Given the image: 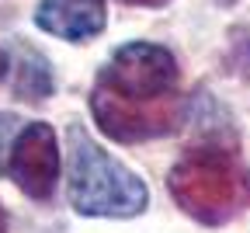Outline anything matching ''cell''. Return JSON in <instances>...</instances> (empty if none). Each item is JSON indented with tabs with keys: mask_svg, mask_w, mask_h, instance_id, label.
Masks as SVG:
<instances>
[{
	"mask_svg": "<svg viewBox=\"0 0 250 233\" xmlns=\"http://www.w3.org/2000/svg\"><path fill=\"white\" fill-rule=\"evenodd\" d=\"M11 70V66H7V52L4 49H0V80H4V73Z\"/></svg>",
	"mask_w": 250,
	"mask_h": 233,
	"instance_id": "9c48e42d",
	"label": "cell"
},
{
	"mask_svg": "<svg viewBox=\"0 0 250 233\" xmlns=\"http://www.w3.org/2000/svg\"><path fill=\"white\" fill-rule=\"evenodd\" d=\"M14 97L21 101H45V97L56 91V77L49 59L31 49L28 42H18V66H14Z\"/></svg>",
	"mask_w": 250,
	"mask_h": 233,
	"instance_id": "8992f818",
	"label": "cell"
},
{
	"mask_svg": "<svg viewBox=\"0 0 250 233\" xmlns=\"http://www.w3.org/2000/svg\"><path fill=\"white\" fill-rule=\"evenodd\" d=\"M70 146V206L77 216H101V219H129L139 216L149 202V191L136 171L122 160L104 153L83 125L66 129Z\"/></svg>",
	"mask_w": 250,
	"mask_h": 233,
	"instance_id": "3957f363",
	"label": "cell"
},
{
	"mask_svg": "<svg viewBox=\"0 0 250 233\" xmlns=\"http://www.w3.org/2000/svg\"><path fill=\"white\" fill-rule=\"evenodd\" d=\"M167 188L191 219L226 226L250 206V167L236 153V143L215 132L188 146V153L170 167Z\"/></svg>",
	"mask_w": 250,
	"mask_h": 233,
	"instance_id": "7a4b0ae2",
	"label": "cell"
},
{
	"mask_svg": "<svg viewBox=\"0 0 250 233\" xmlns=\"http://www.w3.org/2000/svg\"><path fill=\"white\" fill-rule=\"evenodd\" d=\"M24 125L18 122V115L11 112H0V174H7V160H11V146L18 140V132Z\"/></svg>",
	"mask_w": 250,
	"mask_h": 233,
	"instance_id": "52a82bcc",
	"label": "cell"
},
{
	"mask_svg": "<svg viewBox=\"0 0 250 233\" xmlns=\"http://www.w3.org/2000/svg\"><path fill=\"white\" fill-rule=\"evenodd\" d=\"M0 233H7V212H4V206H0Z\"/></svg>",
	"mask_w": 250,
	"mask_h": 233,
	"instance_id": "30bf717a",
	"label": "cell"
},
{
	"mask_svg": "<svg viewBox=\"0 0 250 233\" xmlns=\"http://www.w3.org/2000/svg\"><path fill=\"white\" fill-rule=\"evenodd\" d=\"M181 70L170 49L125 42L111 52L90 87V115L108 140L146 143L181 122Z\"/></svg>",
	"mask_w": 250,
	"mask_h": 233,
	"instance_id": "6da1fadb",
	"label": "cell"
},
{
	"mask_svg": "<svg viewBox=\"0 0 250 233\" xmlns=\"http://www.w3.org/2000/svg\"><path fill=\"white\" fill-rule=\"evenodd\" d=\"M11 181L28 195L42 202L56 191L59 181V150H56V132L49 122H28L11 146L7 160Z\"/></svg>",
	"mask_w": 250,
	"mask_h": 233,
	"instance_id": "277c9868",
	"label": "cell"
},
{
	"mask_svg": "<svg viewBox=\"0 0 250 233\" xmlns=\"http://www.w3.org/2000/svg\"><path fill=\"white\" fill-rule=\"evenodd\" d=\"M122 4H132V7H164L167 0H122Z\"/></svg>",
	"mask_w": 250,
	"mask_h": 233,
	"instance_id": "ba28073f",
	"label": "cell"
},
{
	"mask_svg": "<svg viewBox=\"0 0 250 233\" xmlns=\"http://www.w3.org/2000/svg\"><path fill=\"white\" fill-rule=\"evenodd\" d=\"M35 24L62 42H90L108 24L104 0H39Z\"/></svg>",
	"mask_w": 250,
	"mask_h": 233,
	"instance_id": "5b68a950",
	"label": "cell"
}]
</instances>
